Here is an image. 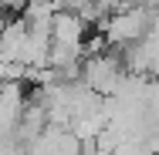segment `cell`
Returning a JSON list of instances; mask_svg holds the SVG:
<instances>
[{
	"instance_id": "cell-1",
	"label": "cell",
	"mask_w": 159,
	"mask_h": 155,
	"mask_svg": "<svg viewBox=\"0 0 159 155\" xmlns=\"http://www.w3.org/2000/svg\"><path fill=\"white\" fill-rule=\"evenodd\" d=\"M159 10H149V7H139V3H125L119 7L115 14H108L102 20V41L108 51H125L135 41H142L149 34V24Z\"/></svg>"
},
{
	"instance_id": "cell-2",
	"label": "cell",
	"mask_w": 159,
	"mask_h": 155,
	"mask_svg": "<svg viewBox=\"0 0 159 155\" xmlns=\"http://www.w3.org/2000/svg\"><path fill=\"white\" fill-rule=\"evenodd\" d=\"M125 78V64H122V54L119 51H102V54H92V58H85L81 61V84L88 88V91L102 94V98H108V94L119 88V81Z\"/></svg>"
},
{
	"instance_id": "cell-3",
	"label": "cell",
	"mask_w": 159,
	"mask_h": 155,
	"mask_svg": "<svg viewBox=\"0 0 159 155\" xmlns=\"http://www.w3.org/2000/svg\"><path fill=\"white\" fill-rule=\"evenodd\" d=\"M48 31H51V44H58V47H85V41H88V24L78 14H64V10L51 17Z\"/></svg>"
},
{
	"instance_id": "cell-4",
	"label": "cell",
	"mask_w": 159,
	"mask_h": 155,
	"mask_svg": "<svg viewBox=\"0 0 159 155\" xmlns=\"http://www.w3.org/2000/svg\"><path fill=\"white\" fill-rule=\"evenodd\" d=\"M24 41H27V24H24L20 17H17V20H7V24H3V31H0V61L20 64Z\"/></svg>"
},
{
	"instance_id": "cell-5",
	"label": "cell",
	"mask_w": 159,
	"mask_h": 155,
	"mask_svg": "<svg viewBox=\"0 0 159 155\" xmlns=\"http://www.w3.org/2000/svg\"><path fill=\"white\" fill-rule=\"evenodd\" d=\"M3 24H7V17H0V31H3Z\"/></svg>"
}]
</instances>
